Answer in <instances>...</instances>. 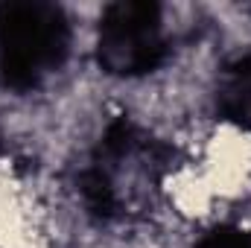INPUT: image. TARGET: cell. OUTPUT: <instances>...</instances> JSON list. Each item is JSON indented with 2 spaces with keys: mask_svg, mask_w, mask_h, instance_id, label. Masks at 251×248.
Segmentation results:
<instances>
[{
  "mask_svg": "<svg viewBox=\"0 0 251 248\" xmlns=\"http://www.w3.org/2000/svg\"><path fill=\"white\" fill-rule=\"evenodd\" d=\"M173 149L134 120H114L79 170L85 210L100 222H126L146 213L170 173Z\"/></svg>",
  "mask_w": 251,
  "mask_h": 248,
  "instance_id": "6da1fadb",
  "label": "cell"
},
{
  "mask_svg": "<svg viewBox=\"0 0 251 248\" xmlns=\"http://www.w3.org/2000/svg\"><path fill=\"white\" fill-rule=\"evenodd\" d=\"M70 18L47 0L0 3V82L26 94L50 82L70 56Z\"/></svg>",
  "mask_w": 251,
  "mask_h": 248,
  "instance_id": "7a4b0ae2",
  "label": "cell"
},
{
  "mask_svg": "<svg viewBox=\"0 0 251 248\" xmlns=\"http://www.w3.org/2000/svg\"><path fill=\"white\" fill-rule=\"evenodd\" d=\"M170 56L164 6L120 0L102 9L97 26V62L108 76L137 79L155 73Z\"/></svg>",
  "mask_w": 251,
  "mask_h": 248,
  "instance_id": "3957f363",
  "label": "cell"
},
{
  "mask_svg": "<svg viewBox=\"0 0 251 248\" xmlns=\"http://www.w3.org/2000/svg\"><path fill=\"white\" fill-rule=\"evenodd\" d=\"M216 114L225 123L251 131V47L234 53L222 64L213 91Z\"/></svg>",
  "mask_w": 251,
  "mask_h": 248,
  "instance_id": "277c9868",
  "label": "cell"
},
{
  "mask_svg": "<svg viewBox=\"0 0 251 248\" xmlns=\"http://www.w3.org/2000/svg\"><path fill=\"white\" fill-rule=\"evenodd\" d=\"M196 248H251V228H246V225H216L196 243Z\"/></svg>",
  "mask_w": 251,
  "mask_h": 248,
  "instance_id": "5b68a950",
  "label": "cell"
}]
</instances>
